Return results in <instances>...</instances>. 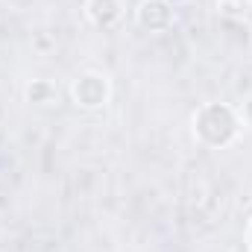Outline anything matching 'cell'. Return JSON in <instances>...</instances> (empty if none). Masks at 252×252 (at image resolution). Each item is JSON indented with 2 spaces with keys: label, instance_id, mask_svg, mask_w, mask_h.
Returning a JSON list of instances; mask_svg holds the SVG:
<instances>
[{
  "label": "cell",
  "instance_id": "obj_1",
  "mask_svg": "<svg viewBox=\"0 0 252 252\" xmlns=\"http://www.w3.org/2000/svg\"><path fill=\"white\" fill-rule=\"evenodd\" d=\"M241 129H244L241 115L229 103H202L190 118L193 141L202 144L205 150H223V147L235 144Z\"/></svg>",
  "mask_w": 252,
  "mask_h": 252
},
{
  "label": "cell",
  "instance_id": "obj_2",
  "mask_svg": "<svg viewBox=\"0 0 252 252\" xmlns=\"http://www.w3.org/2000/svg\"><path fill=\"white\" fill-rule=\"evenodd\" d=\"M70 97L82 112H100L112 97V82L100 70H82L70 82Z\"/></svg>",
  "mask_w": 252,
  "mask_h": 252
},
{
  "label": "cell",
  "instance_id": "obj_3",
  "mask_svg": "<svg viewBox=\"0 0 252 252\" xmlns=\"http://www.w3.org/2000/svg\"><path fill=\"white\" fill-rule=\"evenodd\" d=\"M135 24L144 30V32H153V35H161L167 30H173L176 24V9L164 0H141L138 9H135Z\"/></svg>",
  "mask_w": 252,
  "mask_h": 252
},
{
  "label": "cell",
  "instance_id": "obj_4",
  "mask_svg": "<svg viewBox=\"0 0 252 252\" xmlns=\"http://www.w3.org/2000/svg\"><path fill=\"white\" fill-rule=\"evenodd\" d=\"M85 18L97 30H115L124 18V0H85Z\"/></svg>",
  "mask_w": 252,
  "mask_h": 252
},
{
  "label": "cell",
  "instance_id": "obj_5",
  "mask_svg": "<svg viewBox=\"0 0 252 252\" xmlns=\"http://www.w3.org/2000/svg\"><path fill=\"white\" fill-rule=\"evenodd\" d=\"M24 94H27V103H32V106H50V103H56L59 88L50 79H32Z\"/></svg>",
  "mask_w": 252,
  "mask_h": 252
},
{
  "label": "cell",
  "instance_id": "obj_6",
  "mask_svg": "<svg viewBox=\"0 0 252 252\" xmlns=\"http://www.w3.org/2000/svg\"><path fill=\"white\" fill-rule=\"evenodd\" d=\"M238 115H241V124L252 129V94L247 97V100H244V106L238 109Z\"/></svg>",
  "mask_w": 252,
  "mask_h": 252
},
{
  "label": "cell",
  "instance_id": "obj_7",
  "mask_svg": "<svg viewBox=\"0 0 252 252\" xmlns=\"http://www.w3.org/2000/svg\"><path fill=\"white\" fill-rule=\"evenodd\" d=\"M247 247H250V252H252V220H250V226H247Z\"/></svg>",
  "mask_w": 252,
  "mask_h": 252
},
{
  "label": "cell",
  "instance_id": "obj_8",
  "mask_svg": "<svg viewBox=\"0 0 252 252\" xmlns=\"http://www.w3.org/2000/svg\"><path fill=\"white\" fill-rule=\"evenodd\" d=\"M164 3H170V6H179V3H185V0H164Z\"/></svg>",
  "mask_w": 252,
  "mask_h": 252
},
{
  "label": "cell",
  "instance_id": "obj_9",
  "mask_svg": "<svg viewBox=\"0 0 252 252\" xmlns=\"http://www.w3.org/2000/svg\"><path fill=\"white\" fill-rule=\"evenodd\" d=\"M223 3H226V6H229V3H241V0H223ZM247 3H250V0H247Z\"/></svg>",
  "mask_w": 252,
  "mask_h": 252
},
{
  "label": "cell",
  "instance_id": "obj_10",
  "mask_svg": "<svg viewBox=\"0 0 252 252\" xmlns=\"http://www.w3.org/2000/svg\"><path fill=\"white\" fill-rule=\"evenodd\" d=\"M250 6H252V0H250Z\"/></svg>",
  "mask_w": 252,
  "mask_h": 252
}]
</instances>
